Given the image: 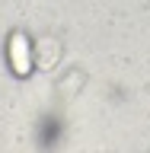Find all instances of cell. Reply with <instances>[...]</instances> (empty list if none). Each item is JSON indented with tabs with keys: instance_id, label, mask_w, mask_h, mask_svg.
<instances>
[{
	"instance_id": "obj_1",
	"label": "cell",
	"mask_w": 150,
	"mask_h": 153,
	"mask_svg": "<svg viewBox=\"0 0 150 153\" xmlns=\"http://www.w3.org/2000/svg\"><path fill=\"white\" fill-rule=\"evenodd\" d=\"M7 64L13 76H29L35 70V61H32V38L22 32V29H13L7 35Z\"/></svg>"
},
{
	"instance_id": "obj_2",
	"label": "cell",
	"mask_w": 150,
	"mask_h": 153,
	"mask_svg": "<svg viewBox=\"0 0 150 153\" xmlns=\"http://www.w3.org/2000/svg\"><path fill=\"white\" fill-rule=\"evenodd\" d=\"M32 61L38 70H54V64L61 61V38L54 35L32 38Z\"/></svg>"
}]
</instances>
